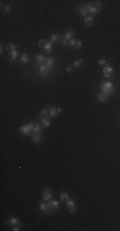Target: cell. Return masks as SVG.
<instances>
[{
	"label": "cell",
	"instance_id": "8",
	"mask_svg": "<svg viewBox=\"0 0 120 231\" xmlns=\"http://www.w3.org/2000/svg\"><path fill=\"white\" fill-rule=\"evenodd\" d=\"M102 73H104V76L106 77V78H110V77H111V74L114 73V68H112V66H110V63L106 64V66L104 67V71H102Z\"/></svg>",
	"mask_w": 120,
	"mask_h": 231
},
{
	"label": "cell",
	"instance_id": "21",
	"mask_svg": "<svg viewBox=\"0 0 120 231\" xmlns=\"http://www.w3.org/2000/svg\"><path fill=\"white\" fill-rule=\"evenodd\" d=\"M42 133H32L31 135V137H32V140H33V143L35 144H40L41 143V140H42Z\"/></svg>",
	"mask_w": 120,
	"mask_h": 231
},
{
	"label": "cell",
	"instance_id": "20",
	"mask_svg": "<svg viewBox=\"0 0 120 231\" xmlns=\"http://www.w3.org/2000/svg\"><path fill=\"white\" fill-rule=\"evenodd\" d=\"M93 22H94L93 15H87V17L84 18V26H86V27H91V26L93 25Z\"/></svg>",
	"mask_w": 120,
	"mask_h": 231
},
{
	"label": "cell",
	"instance_id": "31",
	"mask_svg": "<svg viewBox=\"0 0 120 231\" xmlns=\"http://www.w3.org/2000/svg\"><path fill=\"white\" fill-rule=\"evenodd\" d=\"M60 44L61 46H69V41H66V40H64V37H61V40H60Z\"/></svg>",
	"mask_w": 120,
	"mask_h": 231
},
{
	"label": "cell",
	"instance_id": "23",
	"mask_svg": "<svg viewBox=\"0 0 120 231\" xmlns=\"http://www.w3.org/2000/svg\"><path fill=\"white\" fill-rule=\"evenodd\" d=\"M60 40H61V37L58 35V33H52V35H51V37H50V41H51L52 44L60 42Z\"/></svg>",
	"mask_w": 120,
	"mask_h": 231
},
{
	"label": "cell",
	"instance_id": "9",
	"mask_svg": "<svg viewBox=\"0 0 120 231\" xmlns=\"http://www.w3.org/2000/svg\"><path fill=\"white\" fill-rule=\"evenodd\" d=\"M77 10H78L79 17L86 18L87 15H89V13H88V7H87V4H86V5H81V7H79Z\"/></svg>",
	"mask_w": 120,
	"mask_h": 231
},
{
	"label": "cell",
	"instance_id": "18",
	"mask_svg": "<svg viewBox=\"0 0 120 231\" xmlns=\"http://www.w3.org/2000/svg\"><path fill=\"white\" fill-rule=\"evenodd\" d=\"M49 204H50V207H51V210H59L60 209V205H59V202L58 200H55V199H51V200H49Z\"/></svg>",
	"mask_w": 120,
	"mask_h": 231
},
{
	"label": "cell",
	"instance_id": "2",
	"mask_svg": "<svg viewBox=\"0 0 120 231\" xmlns=\"http://www.w3.org/2000/svg\"><path fill=\"white\" fill-rule=\"evenodd\" d=\"M87 7H88V13L89 15H96L97 13H100V10L102 9V4L100 1H93L91 3V4H87Z\"/></svg>",
	"mask_w": 120,
	"mask_h": 231
},
{
	"label": "cell",
	"instance_id": "30",
	"mask_svg": "<svg viewBox=\"0 0 120 231\" xmlns=\"http://www.w3.org/2000/svg\"><path fill=\"white\" fill-rule=\"evenodd\" d=\"M97 63H98L100 64V66H106V64H109V63H107V60H106V59H98V60H97Z\"/></svg>",
	"mask_w": 120,
	"mask_h": 231
},
{
	"label": "cell",
	"instance_id": "14",
	"mask_svg": "<svg viewBox=\"0 0 120 231\" xmlns=\"http://www.w3.org/2000/svg\"><path fill=\"white\" fill-rule=\"evenodd\" d=\"M42 199L46 200V202H49V200L52 199V193H51L50 189H45L42 193Z\"/></svg>",
	"mask_w": 120,
	"mask_h": 231
},
{
	"label": "cell",
	"instance_id": "1",
	"mask_svg": "<svg viewBox=\"0 0 120 231\" xmlns=\"http://www.w3.org/2000/svg\"><path fill=\"white\" fill-rule=\"evenodd\" d=\"M101 92H104V94H106L107 96H110V95H112L115 92V86H114V84H112L111 81H104V82H101Z\"/></svg>",
	"mask_w": 120,
	"mask_h": 231
},
{
	"label": "cell",
	"instance_id": "32",
	"mask_svg": "<svg viewBox=\"0 0 120 231\" xmlns=\"http://www.w3.org/2000/svg\"><path fill=\"white\" fill-rule=\"evenodd\" d=\"M3 10H4L5 13H9V10H10V5H3Z\"/></svg>",
	"mask_w": 120,
	"mask_h": 231
},
{
	"label": "cell",
	"instance_id": "7",
	"mask_svg": "<svg viewBox=\"0 0 120 231\" xmlns=\"http://www.w3.org/2000/svg\"><path fill=\"white\" fill-rule=\"evenodd\" d=\"M60 113H61V108L60 107H49V116H50L51 118L59 117Z\"/></svg>",
	"mask_w": 120,
	"mask_h": 231
},
{
	"label": "cell",
	"instance_id": "24",
	"mask_svg": "<svg viewBox=\"0 0 120 231\" xmlns=\"http://www.w3.org/2000/svg\"><path fill=\"white\" fill-rule=\"evenodd\" d=\"M107 99H109V96H107L106 94H104V92H101V91H100L98 96H97V100H98L100 103H105Z\"/></svg>",
	"mask_w": 120,
	"mask_h": 231
},
{
	"label": "cell",
	"instance_id": "15",
	"mask_svg": "<svg viewBox=\"0 0 120 231\" xmlns=\"http://www.w3.org/2000/svg\"><path fill=\"white\" fill-rule=\"evenodd\" d=\"M45 60H46V56H43L42 54H36L35 55V63L36 64H45Z\"/></svg>",
	"mask_w": 120,
	"mask_h": 231
},
{
	"label": "cell",
	"instance_id": "33",
	"mask_svg": "<svg viewBox=\"0 0 120 231\" xmlns=\"http://www.w3.org/2000/svg\"><path fill=\"white\" fill-rule=\"evenodd\" d=\"M73 66H68V67H66V68H65V71L66 72H68V73H71V72H73Z\"/></svg>",
	"mask_w": 120,
	"mask_h": 231
},
{
	"label": "cell",
	"instance_id": "16",
	"mask_svg": "<svg viewBox=\"0 0 120 231\" xmlns=\"http://www.w3.org/2000/svg\"><path fill=\"white\" fill-rule=\"evenodd\" d=\"M7 223L8 225H12V226H19L20 221L17 217H9V218H7Z\"/></svg>",
	"mask_w": 120,
	"mask_h": 231
},
{
	"label": "cell",
	"instance_id": "19",
	"mask_svg": "<svg viewBox=\"0 0 120 231\" xmlns=\"http://www.w3.org/2000/svg\"><path fill=\"white\" fill-rule=\"evenodd\" d=\"M52 46H54V44L51 42L50 40H47L45 44V46H43V51H46L47 54H51L52 53Z\"/></svg>",
	"mask_w": 120,
	"mask_h": 231
},
{
	"label": "cell",
	"instance_id": "27",
	"mask_svg": "<svg viewBox=\"0 0 120 231\" xmlns=\"http://www.w3.org/2000/svg\"><path fill=\"white\" fill-rule=\"evenodd\" d=\"M40 117L41 118H42V117H50V116H49V107L47 108H43V109L40 110Z\"/></svg>",
	"mask_w": 120,
	"mask_h": 231
},
{
	"label": "cell",
	"instance_id": "34",
	"mask_svg": "<svg viewBox=\"0 0 120 231\" xmlns=\"http://www.w3.org/2000/svg\"><path fill=\"white\" fill-rule=\"evenodd\" d=\"M13 230H14V231H19V230H22V228H19V226H13Z\"/></svg>",
	"mask_w": 120,
	"mask_h": 231
},
{
	"label": "cell",
	"instance_id": "4",
	"mask_svg": "<svg viewBox=\"0 0 120 231\" xmlns=\"http://www.w3.org/2000/svg\"><path fill=\"white\" fill-rule=\"evenodd\" d=\"M19 131L23 136H31L33 131V122L31 123H26V125H22L19 127Z\"/></svg>",
	"mask_w": 120,
	"mask_h": 231
},
{
	"label": "cell",
	"instance_id": "11",
	"mask_svg": "<svg viewBox=\"0 0 120 231\" xmlns=\"http://www.w3.org/2000/svg\"><path fill=\"white\" fill-rule=\"evenodd\" d=\"M82 41L81 40H75V38H71L70 41H69V48L70 49H81L82 48Z\"/></svg>",
	"mask_w": 120,
	"mask_h": 231
},
{
	"label": "cell",
	"instance_id": "26",
	"mask_svg": "<svg viewBox=\"0 0 120 231\" xmlns=\"http://www.w3.org/2000/svg\"><path fill=\"white\" fill-rule=\"evenodd\" d=\"M20 62H22L23 64H28V63H30V58H28V55L26 53L20 54Z\"/></svg>",
	"mask_w": 120,
	"mask_h": 231
},
{
	"label": "cell",
	"instance_id": "5",
	"mask_svg": "<svg viewBox=\"0 0 120 231\" xmlns=\"http://www.w3.org/2000/svg\"><path fill=\"white\" fill-rule=\"evenodd\" d=\"M51 71H52V68L45 66V64L38 66V74H40V77H47L49 74L51 73Z\"/></svg>",
	"mask_w": 120,
	"mask_h": 231
},
{
	"label": "cell",
	"instance_id": "29",
	"mask_svg": "<svg viewBox=\"0 0 120 231\" xmlns=\"http://www.w3.org/2000/svg\"><path fill=\"white\" fill-rule=\"evenodd\" d=\"M60 199L63 200V202H66V200L69 199V194L68 193H60Z\"/></svg>",
	"mask_w": 120,
	"mask_h": 231
},
{
	"label": "cell",
	"instance_id": "25",
	"mask_svg": "<svg viewBox=\"0 0 120 231\" xmlns=\"http://www.w3.org/2000/svg\"><path fill=\"white\" fill-rule=\"evenodd\" d=\"M71 66H73V68H81L83 66V59H75Z\"/></svg>",
	"mask_w": 120,
	"mask_h": 231
},
{
	"label": "cell",
	"instance_id": "13",
	"mask_svg": "<svg viewBox=\"0 0 120 231\" xmlns=\"http://www.w3.org/2000/svg\"><path fill=\"white\" fill-rule=\"evenodd\" d=\"M42 123L41 122H33V131L32 133H42Z\"/></svg>",
	"mask_w": 120,
	"mask_h": 231
},
{
	"label": "cell",
	"instance_id": "35",
	"mask_svg": "<svg viewBox=\"0 0 120 231\" xmlns=\"http://www.w3.org/2000/svg\"><path fill=\"white\" fill-rule=\"evenodd\" d=\"M0 53H1V54L4 53V46H3V45H1V48H0Z\"/></svg>",
	"mask_w": 120,
	"mask_h": 231
},
{
	"label": "cell",
	"instance_id": "17",
	"mask_svg": "<svg viewBox=\"0 0 120 231\" xmlns=\"http://www.w3.org/2000/svg\"><path fill=\"white\" fill-rule=\"evenodd\" d=\"M74 35H75V31H74L73 28H70V30H68V31L65 32V35H64V40L70 41L71 38L74 37Z\"/></svg>",
	"mask_w": 120,
	"mask_h": 231
},
{
	"label": "cell",
	"instance_id": "28",
	"mask_svg": "<svg viewBox=\"0 0 120 231\" xmlns=\"http://www.w3.org/2000/svg\"><path fill=\"white\" fill-rule=\"evenodd\" d=\"M46 41H47L46 38H41V40H38V44H37V45H38V48H40L41 50H43V46H45Z\"/></svg>",
	"mask_w": 120,
	"mask_h": 231
},
{
	"label": "cell",
	"instance_id": "10",
	"mask_svg": "<svg viewBox=\"0 0 120 231\" xmlns=\"http://www.w3.org/2000/svg\"><path fill=\"white\" fill-rule=\"evenodd\" d=\"M65 204H66V208H68L69 213H74V212H75V202H74L71 198H69V199L66 200Z\"/></svg>",
	"mask_w": 120,
	"mask_h": 231
},
{
	"label": "cell",
	"instance_id": "12",
	"mask_svg": "<svg viewBox=\"0 0 120 231\" xmlns=\"http://www.w3.org/2000/svg\"><path fill=\"white\" fill-rule=\"evenodd\" d=\"M55 62H56V58L52 55H49L47 58H46L45 60V66L50 67V68H54V66H55Z\"/></svg>",
	"mask_w": 120,
	"mask_h": 231
},
{
	"label": "cell",
	"instance_id": "3",
	"mask_svg": "<svg viewBox=\"0 0 120 231\" xmlns=\"http://www.w3.org/2000/svg\"><path fill=\"white\" fill-rule=\"evenodd\" d=\"M7 51H8V54H10V62H12V63H14V62L17 60V56H18L17 46H15L13 42L8 44V46H7Z\"/></svg>",
	"mask_w": 120,
	"mask_h": 231
},
{
	"label": "cell",
	"instance_id": "6",
	"mask_svg": "<svg viewBox=\"0 0 120 231\" xmlns=\"http://www.w3.org/2000/svg\"><path fill=\"white\" fill-rule=\"evenodd\" d=\"M38 209H40L42 213H45V214H49V213L52 212L49 202H46V200H43V202H41L40 204H38Z\"/></svg>",
	"mask_w": 120,
	"mask_h": 231
},
{
	"label": "cell",
	"instance_id": "22",
	"mask_svg": "<svg viewBox=\"0 0 120 231\" xmlns=\"http://www.w3.org/2000/svg\"><path fill=\"white\" fill-rule=\"evenodd\" d=\"M41 123H42L43 127H50L51 126V119L49 117H42L41 118Z\"/></svg>",
	"mask_w": 120,
	"mask_h": 231
}]
</instances>
